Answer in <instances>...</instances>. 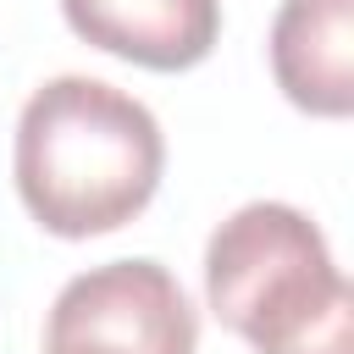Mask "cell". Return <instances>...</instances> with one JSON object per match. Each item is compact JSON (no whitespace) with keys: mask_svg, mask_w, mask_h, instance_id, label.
Wrapping results in <instances>:
<instances>
[{"mask_svg":"<svg viewBox=\"0 0 354 354\" xmlns=\"http://www.w3.org/2000/svg\"><path fill=\"white\" fill-rule=\"evenodd\" d=\"M17 194L55 238L127 227L160 188L166 138L144 100L100 77H50L17 116Z\"/></svg>","mask_w":354,"mask_h":354,"instance_id":"obj_1","label":"cell"},{"mask_svg":"<svg viewBox=\"0 0 354 354\" xmlns=\"http://www.w3.org/2000/svg\"><path fill=\"white\" fill-rule=\"evenodd\" d=\"M205 299L254 354H348V277L326 232L282 199H249L210 232Z\"/></svg>","mask_w":354,"mask_h":354,"instance_id":"obj_2","label":"cell"},{"mask_svg":"<svg viewBox=\"0 0 354 354\" xmlns=\"http://www.w3.org/2000/svg\"><path fill=\"white\" fill-rule=\"evenodd\" d=\"M199 315L160 260H111L77 271L50 315L44 354H194Z\"/></svg>","mask_w":354,"mask_h":354,"instance_id":"obj_3","label":"cell"},{"mask_svg":"<svg viewBox=\"0 0 354 354\" xmlns=\"http://www.w3.org/2000/svg\"><path fill=\"white\" fill-rule=\"evenodd\" d=\"M66 28L144 72H188L221 39V0H61Z\"/></svg>","mask_w":354,"mask_h":354,"instance_id":"obj_4","label":"cell"},{"mask_svg":"<svg viewBox=\"0 0 354 354\" xmlns=\"http://www.w3.org/2000/svg\"><path fill=\"white\" fill-rule=\"evenodd\" d=\"M271 77L310 116L354 111V0H282L271 22Z\"/></svg>","mask_w":354,"mask_h":354,"instance_id":"obj_5","label":"cell"}]
</instances>
